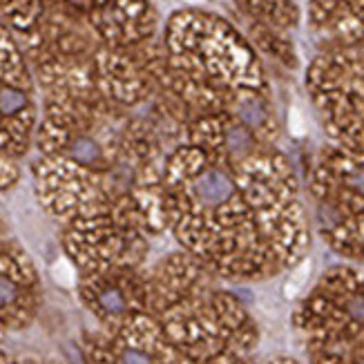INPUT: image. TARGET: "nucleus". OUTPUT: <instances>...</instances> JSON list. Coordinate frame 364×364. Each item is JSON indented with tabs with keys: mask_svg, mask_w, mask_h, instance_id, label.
Returning a JSON list of instances; mask_svg holds the SVG:
<instances>
[{
	"mask_svg": "<svg viewBox=\"0 0 364 364\" xmlns=\"http://www.w3.org/2000/svg\"><path fill=\"white\" fill-rule=\"evenodd\" d=\"M311 25L331 31L338 47L364 45V0H313Z\"/></svg>",
	"mask_w": 364,
	"mask_h": 364,
	"instance_id": "nucleus-1",
	"label": "nucleus"
},
{
	"mask_svg": "<svg viewBox=\"0 0 364 364\" xmlns=\"http://www.w3.org/2000/svg\"><path fill=\"white\" fill-rule=\"evenodd\" d=\"M240 5L264 27L284 29L297 23V9L291 0H240Z\"/></svg>",
	"mask_w": 364,
	"mask_h": 364,
	"instance_id": "nucleus-2",
	"label": "nucleus"
},
{
	"mask_svg": "<svg viewBox=\"0 0 364 364\" xmlns=\"http://www.w3.org/2000/svg\"><path fill=\"white\" fill-rule=\"evenodd\" d=\"M309 273H311V264H309V262H304L302 266H299V271L289 279L287 289H284V293H287V297H295V295H297V291L304 287V282H306Z\"/></svg>",
	"mask_w": 364,
	"mask_h": 364,
	"instance_id": "nucleus-3",
	"label": "nucleus"
},
{
	"mask_svg": "<svg viewBox=\"0 0 364 364\" xmlns=\"http://www.w3.org/2000/svg\"><path fill=\"white\" fill-rule=\"evenodd\" d=\"M103 304H105V309H109V311H119V309H121V297H119V293H117V291H107V293L103 295Z\"/></svg>",
	"mask_w": 364,
	"mask_h": 364,
	"instance_id": "nucleus-4",
	"label": "nucleus"
},
{
	"mask_svg": "<svg viewBox=\"0 0 364 364\" xmlns=\"http://www.w3.org/2000/svg\"><path fill=\"white\" fill-rule=\"evenodd\" d=\"M123 364H148V360L144 355H139V353H125Z\"/></svg>",
	"mask_w": 364,
	"mask_h": 364,
	"instance_id": "nucleus-5",
	"label": "nucleus"
},
{
	"mask_svg": "<svg viewBox=\"0 0 364 364\" xmlns=\"http://www.w3.org/2000/svg\"><path fill=\"white\" fill-rule=\"evenodd\" d=\"M11 295H14V289L9 287V284L0 282V302H9Z\"/></svg>",
	"mask_w": 364,
	"mask_h": 364,
	"instance_id": "nucleus-6",
	"label": "nucleus"
}]
</instances>
